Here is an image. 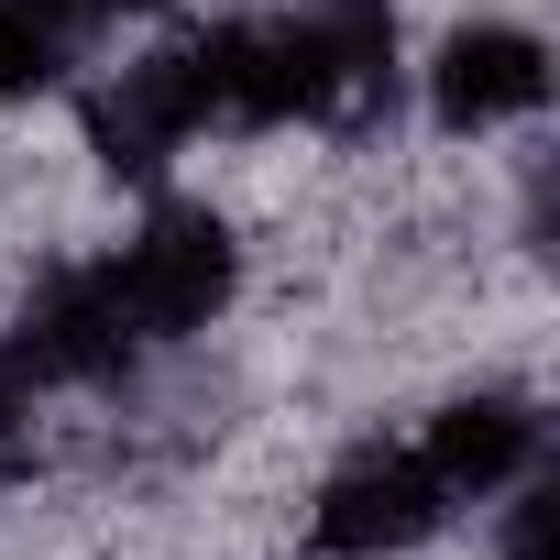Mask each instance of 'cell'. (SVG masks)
<instances>
[{
  "label": "cell",
  "mask_w": 560,
  "mask_h": 560,
  "mask_svg": "<svg viewBox=\"0 0 560 560\" xmlns=\"http://www.w3.org/2000/svg\"><path fill=\"white\" fill-rule=\"evenodd\" d=\"M100 275H110L132 341H165V330H198V319L231 298V231H220L209 209H165V220H154L121 264H100Z\"/></svg>",
  "instance_id": "cell-1"
},
{
  "label": "cell",
  "mask_w": 560,
  "mask_h": 560,
  "mask_svg": "<svg viewBox=\"0 0 560 560\" xmlns=\"http://www.w3.org/2000/svg\"><path fill=\"white\" fill-rule=\"evenodd\" d=\"M209 110H220V78H209V45H187V56H143V67H121V89H100L89 132H100L110 165L143 176V165H165V143H187Z\"/></svg>",
  "instance_id": "cell-2"
},
{
  "label": "cell",
  "mask_w": 560,
  "mask_h": 560,
  "mask_svg": "<svg viewBox=\"0 0 560 560\" xmlns=\"http://www.w3.org/2000/svg\"><path fill=\"white\" fill-rule=\"evenodd\" d=\"M440 505H451V483H440L429 462H352V472L319 494V549H341V560L418 549V538L440 527Z\"/></svg>",
  "instance_id": "cell-3"
},
{
  "label": "cell",
  "mask_w": 560,
  "mask_h": 560,
  "mask_svg": "<svg viewBox=\"0 0 560 560\" xmlns=\"http://www.w3.org/2000/svg\"><path fill=\"white\" fill-rule=\"evenodd\" d=\"M121 352H132V319H121V298H110V275L89 264V275H56V287L34 298V319H23V341H12V374L78 385V374H110Z\"/></svg>",
  "instance_id": "cell-4"
},
{
  "label": "cell",
  "mask_w": 560,
  "mask_h": 560,
  "mask_svg": "<svg viewBox=\"0 0 560 560\" xmlns=\"http://www.w3.org/2000/svg\"><path fill=\"white\" fill-rule=\"evenodd\" d=\"M538 89H549V56H538V34H516V23H472V34H451V56H440V121H451V132L516 121V110H538Z\"/></svg>",
  "instance_id": "cell-5"
},
{
  "label": "cell",
  "mask_w": 560,
  "mask_h": 560,
  "mask_svg": "<svg viewBox=\"0 0 560 560\" xmlns=\"http://www.w3.org/2000/svg\"><path fill=\"white\" fill-rule=\"evenodd\" d=\"M527 440H538V429H527V407H505V396H472V407H451V418H440V440H429V472H440L451 494H462V483L483 494V483H505V472L527 462Z\"/></svg>",
  "instance_id": "cell-6"
},
{
  "label": "cell",
  "mask_w": 560,
  "mask_h": 560,
  "mask_svg": "<svg viewBox=\"0 0 560 560\" xmlns=\"http://www.w3.org/2000/svg\"><path fill=\"white\" fill-rule=\"evenodd\" d=\"M45 78H56V34L23 23L12 0H0V100H23V89H45Z\"/></svg>",
  "instance_id": "cell-7"
},
{
  "label": "cell",
  "mask_w": 560,
  "mask_h": 560,
  "mask_svg": "<svg viewBox=\"0 0 560 560\" xmlns=\"http://www.w3.org/2000/svg\"><path fill=\"white\" fill-rule=\"evenodd\" d=\"M12 12H23V23H45V34L67 45V34H89V23H110L121 0H12Z\"/></svg>",
  "instance_id": "cell-8"
},
{
  "label": "cell",
  "mask_w": 560,
  "mask_h": 560,
  "mask_svg": "<svg viewBox=\"0 0 560 560\" xmlns=\"http://www.w3.org/2000/svg\"><path fill=\"white\" fill-rule=\"evenodd\" d=\"M12 418H23V374H12V352H0V451H12Z\"/></svg>",
  "instance_id": "cell-9"
}]
</instances>
